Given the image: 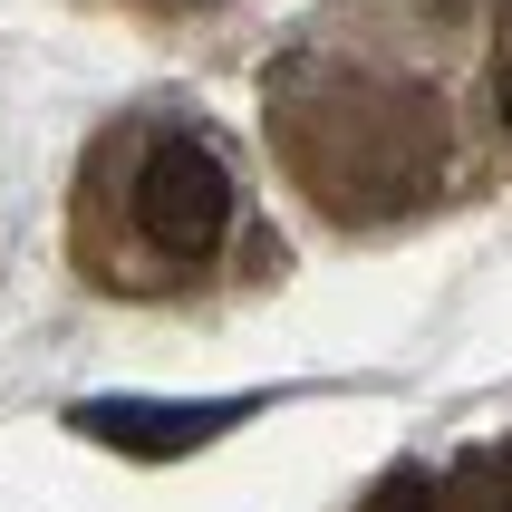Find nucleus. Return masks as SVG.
I'll list each match as a JSON object with an SVG mask.
<instances>
[{"label": "nucleus", "mask_w": 512, "mask_h": 512, "mask_svg": "<svg viewBox=\"0 0 512 512\" xmlns=\"http://www.w3.org/2000/svg\"><path fill=\"white\" fill-rule=\"evenodd\" d=\"M126 203H136V232L155 261H213L232 232V165L203 136L165 126V136H145Z\"/></svg>", "instance_id": "obj_1"}, {"label": "nucleus", "mask_w": 512, "mask_h": 512, "mask_svg": "<svg viewBox=\"0 0 512 512\" xmlns=\"http://www.w3.org/2000/svg\"><path fill=\"white\" fill-rule=\"evenodd\" d=\"M232 416H242V406H136V397H107V406H78V435L126 445V455H174V445L223 435Z\"/></svg>", "instance_id": "obj_2"}, {"label": "nucleus", "mask_w": 512, "mask_h": 512, "mask_svg": "<svg viewBox=\"0 0 512 512\" xmlns=\"http://www.w3.org/2000/svg\"><path fill=\"white\" fill-rule=\"evenodd\" d=\"M503 126H512V58H503Z\"/></svg>", "instance_id": "obj_3"}, {"label": "nucleus", "mask_w": 512, "mask_h": 512, "mask_svg": "<svg viewBox=\"0 0 512 512\" xmlns=\"http://www.w3.org/2000/svg\"><path fill=\"white\" fill-rule=\"evenodd\" d=\"M503 512H512V455H503Z\"/></svg>", "instance_id": "obj_4"}]
</instances>
